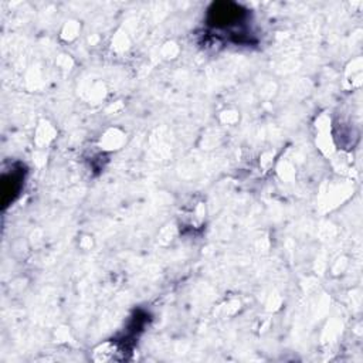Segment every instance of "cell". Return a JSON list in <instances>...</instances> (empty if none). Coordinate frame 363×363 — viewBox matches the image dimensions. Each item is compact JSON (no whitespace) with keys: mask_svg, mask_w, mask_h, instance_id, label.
<instances>
[{"mask_svg":"<svg viewBox=\"0 0 363 363\" xmlns=\"http://www.w3.org/2000/svg\"><path fill=\"white\" fill-rule=\"evenodd\" d=\"M208 21L210 24L220 27V26H230L233 21H237L242 14L241 9L233 3H214L208 10Z\"/></svg>","mask_w":363,"mask_h":363,"instance_id":"6da1fadb","label":"cell"}]
</instances>
